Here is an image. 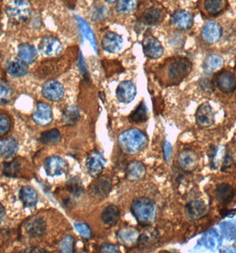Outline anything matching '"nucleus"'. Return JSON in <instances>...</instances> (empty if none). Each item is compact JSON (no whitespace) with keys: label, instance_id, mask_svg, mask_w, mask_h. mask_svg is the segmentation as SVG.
Returning <instances> with one entry per match:
<instances>
[{"label":"nucleus","instance_id":"1","mask_svg":"<svg viewBox=\"0 0 236 253\" xmlns=\"http://www.w3.org/2000/svg\"><path fill=\"white\" fill-rule=\"evenodd\" d=\"M192 68L191 61L187 58L171 57L158 67L156 77L162 86H175L190 74Z\"/></svg>","mask_w":236,"mask_h":253},{"label":"nucleus","instance_id":"2","mask_svg":"<svg viewBox=\"0 0 236 253\" xmlns=\"http://www.w3.org/2000/svg\"><path fill=\"white\" fill-rule=\"evenodd\" d=\"M165 9L156 1L148 0L142 2L138 8V19L146 25H157L165 18Z\"/></svg>","mask_w":236,"mask_h":253},{"label":"nucleus","instance_id":"3","mask_svg":"<svg viewBox=\"0 0 236 253\" xmlns=\"http://www.w3.org/2000/svg\"><path fill=\"white\" fill-rule=\"evenodd\" d=\"M31 4L30 0H11L5 12L12 21L15 22H25L31 16Z\"/></svg>","mask_w":236,"mask_h":253},{"label":"nucleus","instance_id":"4","mask_svg":"<svg viewBox=\"0 0 236 253\" xmlns=\"http://www.w3.org/2000/svg\"><path fill=\"white\" fill-rule=\"evenodd\" d=\"M153 208L152 202L149 201L148 198H140L132 203L131 211L140 224L146 225L153 213Z\"/></svg>","mask_w":236,"mask_h":253},{"label":"nucleus","instance_id":"5","mask_svg":"<svg viewBox=\"0 0 236 253\" xmlns=\"http://www.w3.org/2000/svg\"><path fill=\"white\" fill-rule=\"evenodd\" d=\"M213 84L220 92L231 93L236 90V77L228 70H221L214 76Z\"/></svg>","mask_w":236,"mask_h":253},{"label":"nucleus","instance_id":"6","mask_svg":"<svg viewBox=\"0 0 236 253\" xmlns=\"http://www.w3.org/2000/svg\"><path fill=\"white\" fill-rule=\"evenodd\" d=\"M39 50L44 56L56 57L62 52V44L56 38L46 36L40 40Z\"/></svg>","mask_w":236,"mask_h":253},{"label":"nucleus","instance_id":"7","mask_svg":"<svg viewBox=\"0 0 236 253\" xmlns=\"http://www.w3.org/2000/svg\"><path fill=\"white\" fill-rule=\"evenodd\" d=\"M199 9L207 16H217L228 7L227 0H199Z\"/></svg>","mask_w":236,"mask_h":253},{"label":"nucleus","instance_id":"8","mask_svg":"<svg viewBox=\"0 0 236 253\" xmlns=\"http://www.w3.org/2000/svg\"><path fill=\"white\" fill-rule=\"evenodd\" d=\"M142 45L145 55L150 59H159L163 54L162 44L151 34L145 36Z\"/></svg>","mask_w":236,"mask_h":253},{"label":"nucleus","instance_id":"9","mask_svg":"<svg viewBox=\"0 0 236 253\" xmlns=\"http://www.w3.org/2000/svg\"><path fill=\"white\" fill-rule=\"evenodd\" d=\"M46 174L51 177H56L64 174L68 170V165L63 158L56 156L48 157L44 164Z\"/></svg>","mask_w":236,"mask_h":253},{"label":"nucleus","instance_id":"10","mask_svg":"<svg viewBox=\"0 0 236 253\" xmlns=\"http://www.w3.org/2000/svg\"><path fill=\"white\" fill-rule=\"evenodd\" d=\"M111 188L112 183L108 176H98L97 179L91 184L89 189L93 197L103 199L109 196Z\"/></svg>","mask_w":236,"mask_h":253},{"label":"nucleus","instance_id":"11","mask_svg":"<svg viewBox=\"0 0 236 253\" xmlns=\"http://www.w3.org/2000/svg\"><path fill=\"white\" fill-rule=\"evenodd\" d=\"M42 93L44 98L49 101H61L64 96V88L56 80L49 79L43 84Z\"/></svg>","mask_w":236,"mask_h":253},{"label":"nucleus","instance_id":"12","mask_svg":"<svg viewBox=\"0 0 236 253\" xmlns=\"http://www.w3.org/2000/svg\"><path fill=\"white\" fill-rule=\"evenodd\" d=\"M119 141H120L121 148L124 151L128 153H134L140 149L141 140L138 131L131 130L122 133L119 138Z\"/></svg>","mask_w":236,"mask_h":253},{"label":"nucleus","instance_id":"13","mask_svg":"<svg viewBox=\"0 0 236 253\" xmlns=\"http://www.w3.org/2000/svg\"><path fill=\"white\" fill-rule=\"evenodd\" d=\"M197 125L201 128H208L214 124V113L210 103L205 102L199 106L196 113Z\"/></svg>","mask_w":236,"mask_h":253},{"label":"nucleus","instance_id":"14","mask_svg":"<svg viewBox=\"0 0 236 253\" xmlns=\"http://www.w3.org/2000/svg\"><path fill=\"white\" fill-rule=\"evenodd\" d=\"M171 22L179 31H189L194 25V16L188 11L178 10L172 14Z\"/></svg>","mask_w":236,"mask_h":253},{"label":"nucleus","instance_id":"15","mask_svg":"<svg viewBox=\"0 0 236 253\" xmlns=\"http://www.w3.org/2000/svg\"><path fill=\"white\" fill-rule=\"evenodd\" d=\"M117 98L122 103H130L134 100L137 93L136 85L131 81H122L117 88Z\"/></svg>","mask_w":236,"mask_h":253},{"label":"nucleus","instance_id":"16","mask_svg":"<svg viewBox=\"0 0 236 253\" xmlns=\"http://www.w3.org/2000/svg\"><path fill=\"white\" fill-rule=\"evenodd\" d=\"M122 44H123V40L122 37L112 31L106 33L101 40L102 48L104 49L106 52H109L110 53H116L121 51Z\"/></svg>","mask_w":236,"mask_h":253},{"label":"nucleus","instance_id":"17","mask_svg":"<svg viewBox=\"0 0 236 253\" xmlns=\"http://www.w3.org/2000/svg\"><path fill=\"white\" fill-rule=\"evenodd\" d=\"M222 36V28L218 22H208L201 30V37L209 44L218 42Z\"/></svg>","mask_w":236,"mask_h":253},{"label":"nucleus","instance_id":"18","mask_svg":"<svg viewBox=\"0 0 236 253\" xmlns=\"http://www.w3.org/2000/svg\"><path fill=\"white\" fill-rule=\"evenodd\" d=\"M25 230L28 236L38 238L44 236L46 231V223L43 218L39 217H31L25 224Z\"/></svg>","mask_w":236,"mask_h":253},{"label":"nucleus","instance_id":"19","mask_svg":"<svg viewBox=\"0 0 236 253\" xmlns=\"http://www.w3.org/2000/svg\"><path fill=\"white\" fill-rule=\"evenodd\" d=\"M104 166L105 160L100 153L94 151L89 155L86 160V167L88 172L92 175V177L97 178L98 176H100L104 169Z\"/></svg>","mask_w":236,"mask_h":253},{"label":"nucleus","instance_id":"20","mask_svg":"<svg viewBox=\"0 0 236 253\" xmlns=\"http://www.w3.org/2000/svg\"><path fill=\"white\" fill-rule=\"evenodd\" d=\"M159 242L158 232L153 228H149L137 241V247L141 251H149L154 248Z\"/></svg>","mask_w":236,"mask_h":253},{"label":"nucleus","instance_id":"21","mask_svg":"<svg viewBox=\"0 0 236 253\" xmlns=\"http://www.w3.org/2000/svg\"><path fill=\"white\" fill-rule=\"evenodd\" d=\"M33 119L40 126H46L52 122L53 111L52 108L44 102H39L37 105V111L33 115Z\"/></svg>","mask_w":236,"mask_h":253},{"label":"nucleus","instance_id":"22","mask_svg":"<svg viewBox=\"0 0 236 253\" xmlns=\"http://www.w3.org/2000/svg\"><path fill=\"white\" fill-rule=\"evenodd\" d=\"M215 195L219 204L228 205L232 202L233 198L235 197V191L232 186H230L229 184H219L216 188Z\"/></svg>","mask_w":236,"mask_h":253},{"label":"nucleus","instance_id":"23","mask_svg":"<svg viewBox=\"0 0 236 253\" xmlns=\"http://www.w3.org/2000/svg\"><path fill=\"white\" fill-rule=\"evenodd\" d=\"M186 214L192 220L200 219L207 214V206L202 202H191L186 207Z\"/></svg>","mask_w":236,"mask_h":253},{"label":"nucleus","instance_id":"24","mask_svg":"<svg viewBox=\"0 0 236 253\" xmlns=\"http://www.w3.org/2000/svg\"><path fill=\"white\" fill-rule=\"evenodd\" d=\"M20 199L25 207L33 208L38 203L39 196L35 188L30 186H25V187H22L20 191Z\"/></svg>","mask_w":236,"mask_h":253},{"label":"nucleus","instance_id":"25","mask_svg":"<svg viewBox=\"0 0 236 253\" xmlns=\"http://www.w3.org/2000/svg\"><path fill=\"white\" fill-rule=\"evenodd\" d=\"M18 56L26 64H31L37 60L38 52L32 44L22 43L18 47Z\"/></svg>","mask_w":236,"mask_h":253},{"label":"nucleus","instance_id":"26","mask_svg":"<svg viewBox=\"0 0 236 253\" xmlns=\"http://www.w3.org/2000/svg\"><path fill=\"white\" fill-rule=\"evenodd\" d=\"M9 75L13 78H22L28 73V65L21 59H13L9 61L6 66Z\"/></svg>","mask_w":236,"mask_h":253},{"label":"nucleus","instance_id":"27","mask_svg":"<svg viewBox=\"0 0 236 253\" xmlns=\"http://www.w3.org/2000/svg\"><path fill=\"white\" fill-rule=\"evenodd\" d=\"M119 218H120V211L116 205H110L106 207L101 213L102 221L109 227L115 226L118 222Z\"/></svg>","mask_w":236,"mask_h":253},{"label":"nucleus","instance_id":"28","mask_svg":"<svg viewBox=\"0 0 236 253\" xmlns=\"http://www.w3.org/2000/svg\"><path fill=\"white\" fill-rule=\"evenodd\" d=\"M17 140L13 138H9L6 140L0 141V157L3 158H11L17 153Z\"/></svg>","mask_w":236,"mask_h":253},{"label":"nucleus","instance_id":"29","mask_svg":"<svg viewBox=\"0 0 236 253\" xmlns=\"http://www.w3.org/2000/svg\"><path fill=\"white\" fill-rule=\"evenodd\" d=\"M109 14V9L101 2L93 3L90 9V18L93 22H98L105 19Z\"/></svg>","mask_w":236,"mask_h":253},{"label":"nucleus","instance_id":"30","mask_svg":"<svg viewBox=\"0 0 236 253\" xmlns=\"http://www.w3.org/2000/svg\"><path fill=\"white\" fill-rule=\"evenodd\" d=\"M61 140V132L57 129H52L49 131H44L40 135V142L47 146L58 144Z\"/></svg>","mask_w":236,"mask_h":253},{"label":"nucleus","instance_id":"31","mask_svg":"<svg viewBox=\"0 0 236 253\" xmlns=\"http://www.w3.org/2000/svg\"><path fill=\"white\" fill-rule=\"evenodd\" d=\"M129 119L133 123H143L148 119V111L144 101H141L140 105L131 112Z\"/></svg>","mask_w":236,"mask_h":253},{"label":"nucleus","instance_id":"32","mask_svg":"<svg viewBox=\"0 0 236 253\" xmlns=\"http://www.w3.org/2000/svg\"><path fill=\"white\" fill-rule=\"evenodd\" d=\"M137 6V0H118L116 4V10L118 13L128 14L134 12Z\"/></svg>","mask_w":236,"mask_h":253},{"label":"nucleus","instance_id":"33","mask_svg":"<svg viewBox=\"0 0 236 253\" xmlns=\"http://www.w3.org/2000/svg\"><path fill=\"white\" fill-rule=\"evenodd\" d=\"M2 171L7 177H16L21 171V165L16 159L4 162L2 165Z\"/></svg>","mask_w":236,"mask_h":253},{"label":"nucleus","instance_id":"34","mask_svg":"<svg viewBox=\"0 0 236 253\" xmlns=\"http://www.w3.org/2000/svg\"><path fill=\"white\" fill-rule=\"evenodd\" d=\"M13 88L8 83L0 81V104H5L13 98Z\"/></svg>","mask_w":236,"mask_h":253},{"label":"nucleus","instance_id":"35","mask_svg":"<svg viewBox=\"0 0 236 253\" xmlns=\"http://www.w3.org/2000/svg\"><path fill=\"white\" fill-rule=\"evenodd\" d=\"M67 189L76 197H79L83 191L82 183L78 178L70 179V181L67 183Z\"/></svg>","mask_w":236,"mask_h":253},{"label":"nucleus","instance_id":"36","mask_svg":"<svg viewBox=\"0 0 236 253\" xmlns=\"http://www.w3.org/2000/svg\"><path fill=\"white\" fill-rule=\"evenodd\" d=\"M12 126V120L7 114H0V136L8 133Z\"/></svg>","mask_w":236,"mask_h":253},{"label":"nucleus","instance_id":"37","mask_svg":"<svg viewBox=\"0 0 236 253\" xmlns=\"http://www.w3.org/2000/svg\"><path fill=\"white\" fill-rule=\"evenodd\" d=\"M64 118H65V122L69 124L77 122L79 118V109L76 108L75 106L68 108L64 113Z\"/></svg>","mask_w":236,"mask_h":253},{"label":"nucleus","instance_id":"38","mask_svg":"<svg viewBox=\"0 0 236 253\" xmlns=\"http://www.w3.org/2000/svg\"><path fill=\"white\" fill-rule=\"evenodd\" d=\"M74 245V238L71 236H67L61 243V251L63 253H73Z\"/></svg>","mask_w":236,"mask_h":253},{"label":"nucleus","instance_id":"39","mask_svg":"<svg viewBox=\"0 0 236 253\" xmlns=\"http://www.w3.org/2000/svg\"><path fill=\"white\" fill-rule=\"evenodd\" d=\"M222 60L219 56L208 57L206 61L205 68L208 70H214L221 65Z\"/></svg>","mask_w":236,"mask_h":253},{"label":"nucleus","instance_id":"40","mask_svg":"<svg viewBox=\"0 0 236 253\" xmlns=\"http://www.w3.org/2000/svg\"><path fill=\"white\" fill-rule=\"evenodd\" d=\"M118 236H119V239H121L123 243L129 244L131 243V241L134 238L135 234L132 233L130 229H122L118 233Z\"/></svg>","mask_w":236,"mask_h":253},{"label":"nucleus","instance_id":"41","mask_svg":"<svg viewBox=\"0 0 236 253\" xmlns=\"http://www.w3.org/2000/svg\"><path fill=\"white\" fill-rule=\"evenodd\" d=\"M77 231L79 232V234L81 236H83V237H86L89 238L92 236V231L90 229V227H88L86 224H83V223H78L75 225Z\"/></svg>","mask_w":236,"mask_h":253},{"label":"nucleus","instance_id":"42","mask_svg":"<svg viewBox=\"0 0 236 253\" xmlns=\"http://www.w3.org/2000/svg\"><path fill=\"white\" fill-rule=\"evenodd\" d=\"M101 253H118L116 246L112 245H108V244H105V245L101 246Z\"/></svg>","mask_w":236,"mask_h":253},{"label":"nucleus","instance_id":"43","mask_svg":"<svg viewBox=\"0 0 236 253\" xmlns=\"http://www.w3.org/2000/svg\"><path fill=\"white\" fill-rule=\"evenodd\" d=\"M61 1H62L68 7L74 8L75 4H76L78 0H61Z\"/></svg>","mask_w":236,"mask_h":253},{"label":"nucleus","instance_id":"44","mask_svg":"<svg viewBox=\"0 0 236 253\" xmlns=\"http://www.w3.org/2000/svg\"><path fill=\"white\" fill-rule=\"evenodd\" d=\"M31 250H27V252H29V253H47V252H45L44 250H42L41 248H39V247H32V248H30Z\"/></svg>","mask_w":236,"mask_h":253},{"label":"nucleus","instance_id":"45","mask_svg":"<svg viewBox=\"0 0 236 253\" xmlns=\"http://www.w3.org/2000/svg\"><path fill=\"white\" fill-rule=\"evenodd\" d=\"M5 215V211H4V206L0 204V224L3 221Z\"/></svg>","mask_w":236,"mask_h":253},{"label":"nucleus","instance_id":"46","mask_svg":"<svg viewBox=\"0 0 236 253\" xmlns=\"http://www.w3.org/2000/svg\"><path fill=\"white\" fill-rule=\"evenodd\" d=\"M107 2H109V3H113V2H116V1H118V0H106Z\"/></svg>","mask_w":236,"mask_h":253},{"label":"nucleus","instance_id":"47","mask_svg":"<svg viewBox=\"0 0 236 253\" xmlns=\"http://www.w3.org/2000/svg\"></svg>","mask_w":236,"mask_h":253}]
</instances>
